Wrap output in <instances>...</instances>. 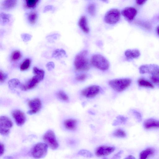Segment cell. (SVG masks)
<instances>
[{"mask_svg":"<svg viewBox=\"0 0 159 159\" xmlns=\"http://www.w3.org/2000/svg\"><path fill=\"white\" fill-rule=\"evenodd\" d=\"M120 13L117 9H113L108 11L104 17L105 22L108 24H113L116 23L119 20Z\"/></svg>","mask_w":159,"mask_h":159,"instance_id":"ba28073f","label":"cell"},{"mask_svg":"<svg viewBox=\"0 0 159 159\" xmlns=\"http://www.w3.org/2000/svg\"><path fill=\"white\" fill-rule=\"evenodd\" d=\"M122 15L128 20H132L137 14V10L134 7H127L121 11Z\"/></svg>","mask_w":159,"mask_h":159,"instance_id":"5bb4252c","label":"cell"},{"mask_svg":"<svg viewBox=\"0 0 159 159\" xmlns=\"http://www.w3.org/2000/svg\"><path fill=\"white\" fill-rule=\"evenodd\" d=\"M17 3V0H4L1 3V8L2 9L5 10H9L14 7Z\"/></svg>","mask_w":159,"mask_h":159,"instance_id":"2e32d148","label":"cell"},{"mask_svg":"<svg viewBox=\"0 0 159 159\" xmlns=\"http://www.w3.org/2000/svg\"><path fill=\"white\" fill-rule=\"evenodd\" d=\"M143 125L146 129L159 128V120L154 119H149L144 121Z\"/></svg>","mask_w":159,"mask_h":159,"instance_id":"9a60e30c","label":"cell"},{"mask_svg":"<svg viewBox=\"0 0 159 159\" xmlns=\"http://www.w3.org/2000/svg\"><path fill=\"white\" fill-rule=\"evenodd\" d=\"M0 155L1 156L2 155L4 151V146L3 144L0 143Z\"/></svg>","mask_w":159,"mask_h":159,"instance_id":"74e56055","label":"cell"},{"mask_svg":"<svg viewBox=\"0 0 159 159\" xmlns=\"http://www.w3.org/2000/svg\"><path fill=\"white\" fill-rule=\"evenodd\" d=\"M151 81L155 84H159V76L157 75H152L150 78Z\"/></svg>","mask_w":159,"mask_h":159,"instance_id":"d6a6232c","label":"cell"},{"mask_svg":"<svg viewBox=\"0 0 159 159\" xmlns=\"http://www.w3.org/2000/svg\"><path fill=\"white\" fill-rule=\"evenodd\" d=\"M141 74H149L152 75H157L159 71V66L156 64H150L141 66L139 68Z\"/></svg>","mask_w":159,"mask_h":159,"instance_id":"9c48e42d","label":"cell"},{"mask_svg":"<svg viewBox=\"0 0 159 159\" xmlns=\"http://www.w3.org/2000/svg\"><path fill=\"white\" fill-rule=\"evenodd\" d=\"M139 85L140 87L153 88L154 86L150 81L143 78L139 79L138 81Z\"/></svg>","mask_w":159,"mask_h":159,"instance_id":"44dd1931","label":"cell"},{"mask_svg":"<svg viewBox=\"0 0 159 159\" xmlns=\"http://www.w3.org/2000/svg\"><path fill=\"white\" fill-rule=\"evenodd\" d=\"M124 159H136L132 155H129L127 157H126Z\"/></svg>","mask_w":159,"mask_h":159,"instance_id":"b9f144b4","label":"cell"},{"mask_svg":"<svg viewBox=\"0 0 159 159\" xmlns=\"http://www.w3.org/2000/svg\"><path fill=\"white\" fill-rule=\"evenodd\" d=\"M131 83L130 79L124 78L113 80L109 81V84L114 90L120 92L129 86Z\"/></svg>","mask_w":159,"mask_h":159,"instance_id":"3957f363","label":"cell"},{"mask_svg":"<svg viewBox=\"0 0 159 159\" xmlns=\"http://www.w3.org/2000/svg\"><path fill=\"white\" fill-rule=\"evenodd\" d=\"M134 112L135 114V115H136V117L138 119H139V120L141 119V115L139 112L136 111H134Z\"/></svg>","mask_w":159,"mask_h":159,"instance_id":"ab89813d","label":"cell"},{"mask_svg":"<svg viewBox=\"0 0 159 159\" xmlns=\"http://www.w3.org/2000/svg\"><path fill=\"white\" fill-rule=\"evenodd\" d=\"M48 148V146L45 143H37L33 147L31 154L33 157L36 159L43 158L47 154Z\"/></svg>","mask_w":159,"mask_h":159,"instance_id":"5b68a950","label":"cell"},{"mask_svg":"<svg viewBox=\"0 0 159 159\" xmlns=\"http://www.w3.org/2000/svg\"><path fill=\"white\" fill-rule=\"evenodd\" d=\"M7 75L3 73L2 70L0 71V82L1 83L3 82L6 79Z\"/></svg>","mask_w":159,"mask_h":159,"instance_id":"e575fe53","label":"cell"},{"mask_svg":"<svg viewBox=\"0 0 159 159\" xmlns=\"http://www.w3.org/2000/svg\"><path fill=\"white\" fill-rule=\"evenodd\" d=\"M102 159H108L107 157H104Z\"/></svg>","mask_w":159,"mask_h":159,"instance_id":"f6af8a7d","label":"cell"},{"mask_svg":"<svg viewBox=\"0 0 159 159\" xmlns=\"http://www.w3.org/2000/svg\"><path fill=\"white\" fill-rule=\"evenodd\" d=\"M9 87L11 89L16 88L20 86V84L19 81L16 79H13L9 80L8 82Z\"/></svg>","mask_w":159,"mask_h":159,"instance_id":"4316f807","label":"cell"},{"mask_svg":"<svg viewBox=\"0 0 159 159\" xmlns=\"http://www.w3.org/2000/svg\"><path fill=\"white\" fill-rule=\"evenodd\" d=\"M43 139L45 143L52 149H56L58 147L55 134L52 130H48L44 134Z\"/></svg>","mask_w":159,"mask_h":159,"instance_id":"8992f818","label":"cell"},{"mask_svg":"<svg viewBox=\"0 0 159 159\" xmlns=\"http://www.w3.org/2000/svg\"><path fill=\"white\" fill-rule=\"evenodd\" d=\"M76 124V120L72 119H67L64 122V125L65 128L70 130H73L75 129Z\"/></svg>","mask_w":159,"mask_h":159,"instance_id":"ffe728a7","label":"cell"},{"mask_svg":"<svg viewBox=\"0 0 159 159\" xmlns=\"http://www.w3.org/2000/svg\"><path fill=\"white\" fill-rule=\"evenodd\" d=\"M38 18V14L36 11H32L30 12L28 15V20L31 25L35 24Z\"/></svg>","mask_w":159,"mask_h":159,"instance_id":"7402d4cb","label":"cell"},{"mask_svg":"<svg viewBox=\"0 0 159 159\" xmlns=\"http://www.w3.org/2000/svg\"><path fill=\"white\" fill-rule=\"evenodd\" d=\"M157 75L159 76V71H158V73H157Z\"/></svg>","mask_w":159,"mask_h":159,"instance_id":"ee69618b","label":"cell"},{"mask_svg":"<svg viewBox=\"0 0 159 159\" xmlns=\"http://www.w3.org/2000/svg\"><path fill=\"white\" fill-rule=\"evenodd\" d=\"M91 62L94 66L102 70H107L109 66L108 60L104 57L99 54L93 55L91 58Z\"/></svg>","mask_w":159,"mask_h":159,"instance_id":"277c9868","label":"cell"},{"mask_svg":"<svg viewBox=\"0 0 159 159\" xmlns=\"http://www.w3.org/2000/svg\"><path fill=\"white\" fill-rule=\"evenodd\" d=\"M10 17V15L6 14L3 13H1L0 14L1 19L2 20L3 23H7L9 21Z\"/></svg>","mask_w":159,"mask_h":159,"instance_id":"4dcf8cb0","label":"cell"},{"mask_svg":"<svg viewBox=\"0 0 159 159\" xmlns=\"http://www.w3.org/2000/svg\"><path fill=\"white\" fill-rule=\"evenodd\" d=\"M154 150L152 148H148L142 151L140 153L139 159H147L150 156L153 155Z\"/></svg>","mask_w":159,"mask_h":159,"instance_id":"d6986e66","label":"cell"},{"mask_svg":"<svg viewBox=\"0 0 159 159\" xmlns=\"http://www.w3.org/2000/svg\"><path fill=\"white\" fill-rule=\"evenodd\" d=\"M52 6H48L45 7L44 10V11H47L51 9L52 8Z\"/></svg>","mask_w":159,"mask_h":159,"instance_id":"60d3db41","label":"cell"},{"mask_svg":"<svg viewBox=\"0 0 159 159\" xmlns=\"http://www.w3.org/2000/svg\"><path fill=\"white\" fill-rule=\"evenodd\" d=\"M88 10L89 13L91 15L93 16L95 15V5L91 4L89 5Z\"/></svg>","mask_w":159,"mask_h":159,"instance_id":"1f68e13d","label":"cell"},{"mask_svg":"<svg viewBox=\"0 0 159 159\" xmlns=\"http://www.w3.org/2000/svg\"><path fill=\"white\" fill-rule=\"evenodd\" d=\"M157 32L158 34V35H159V26H158L157 28Z\"/></svg>","mask_w":159,"mask_h":159,"instance_id":"7bdbcfd3","label":"cell"},{"mask_svg":"<svg viewBox=\"0 0 159 159\" xmlns=\"http://www.w3.org/2000/svg\"><path fill=\"white\" fill-rule=\"evenodd\" d=\"M30 63L31 60L30 59H25L20 65V70L24 71L27 70L30 66Z\"/></svg>","mask_w":159,"mask_h":159,"instance_id":"484cf974","label":"cell"},{"mask_svg":"<svg viewBox=\"0 0 159 159\" xmlns=\"http://www.w3.org/2000/svg\"><path fill=\"white\" fill-rule=\"evenodd\" d=\"M74 64L75 69L78 71H86L89 69L90 65L86 51H83L76 56Z\"/></svg>","mask_w":159,"mask_h":159,"instance_id":"7a4b0ae2","label":"cell"},{"mask_svg":"<svg viewBox=\"0 0 159 159\" xmlns=\"http://www.w3.org/2000/svg\"><path fill=\"white\" fill-rule=\"evenodd\" d=\"M115 149L114 147L102 146L97 148L95 153L98 157L107 156L113 152Z\"/></svg>","mask_w":159,"mask_h":159,"instance_id":"7c38bea8","label":"cell"},{"mask_svg":"<svg viewBox=\"0 0 159 159\" xmlns=\"http://www.w3.org/2000/svg\"><path fill=\"white\" fill-rule=\"evenodd\" d=\"M46 66L48 70H51L54 68V64L52 62H49L47 63Z\"/></svg>","mask_w":159,"mask_h":159,"instance_id":"d590c367","label":"cell"},{"mask_svg":"<svg viewBox=\"0 0 159 159\" xmlns=\"http://www.w3.org/2000/svg\"><path fill=\"white\" fill-rule=\"evenodd\" d=\"M33 72L35 75L24 84H20L19 87L22 90H27L34 88L42 80L44 76V72L42 69L34 67Z\"/></svg>","mask_w":159,"mask_h":159,"instance_id":"6da1fadb","label":"cell"},{"mask_svg":"<svg viewBox=\"0 0 159 159\" xmlns=\"http://www.w3.org/2000/svg\"><path fill=\"white\" fill-rule=\"evenodd\" d=\"M28 104L30 109L27 113L29 115L36 113L40 110L41 107V101L38 98L30 100Z\"/></svg>","mask_w":159,"mask_h":159,"instance_id":"8fae6325","label":"cell"},{"mask_svg":"<svg viewBox=\"0 0 159 159\" xmlns=\"http://www.w3.org/2000/svg\"><path fill=\"white\" fill-rule=\"evenodd\" d=\"M13 123L8 117L2 116L0 118V133L3 135H8L12 127Z\"/></svg>","mask_w":159,"mask_h":159,"instance_id":"52a82bcc","label":"cell"},{"mask_svg":"<svg viewBox=\"0 0 159 159\" xmlns=\"http://www.w3.org/2000/svg\"><path fill=\"white\" fill-rule=\"evenodd\" d=\"M126 57L129 59H133L138 58L140 55V51L138 49H128L125 52Z\"/></svg>","mask_w":159,"mask_h":159,"instance_id":"ac0fdd59","label":"cell"},{"mask_svg":"<svg viewBox=\"0 0 159 159\" xmlns=\"http://www.w3.org/2000/svg\"><path fill=\"white\" fill-rule=\"evenodd\" d=\"M25 1V7L28 8H32L35 7L39 1V0H26Z\"/></svg>","mask_w":159,"mask_h":159,"instance_id":"cb8c5ba5","label":"cell"},{"mask_svg":"<svg viewBox=\"0 0 159 159\" xmlns=\"http://www.w3.org/2000/svg\"><path fill=\"white\" fill-rule=\"evenodd\" d=\"M100 91L99 86L95 85H92L83 89L81 92V94L86 98H92L97 95Z\"/></svg>","mask_w":159,"mask_h":159,"instance_id":"30bf717a","label":"cell"},{"mask_svg":"<svg viewBox=\"0 0 159 159\" xmlns=\"http://www.w3.org/2000/svg\"><path fill=\"white\" fill-rule=\"evenodd\" d=\"M122 152L123 151H120L114 155L111 159H120V155Z\"/></svg>","mask_w":159,"mask_h":159,"instance_id":"8d00e7d4","label":"cell"},{"mask_svg":"<svg viewBox=\"0 0 159 159\" xmlns=\"http://www.w3.org/2000/svg\"><path fill=\"white\" fill-rule=\"evenodd\" d=\"M66 53L65 51L62 49H57L53 52L52 57L56 59H59L65 56Z\"/></svg>","mask_w":159,"mask_h":159,"instance_id":"603a6c76","label":"cell"},{"mask_svg":"<svg viewBox=\"0 0 159 159\" xmlns=\"http://www.w3.org/2000/svg\"><path fill=\"white\" fill-rule=\"evenodd\" d=\"M78 153L79 155L85 157L91 158L93 157L92 154L87 150H81L78 152Z\"/></svg>","mask_w":159,"mask_h":159,"instance_id":"f1b7e54d","label":"cell"},{"mask_svg":"<svg viewBox=\"0 0 159 159\" xmlns=\"http://www.w3.org/2000/svg\"><path fill=\"white\" fill-rule=\"evenodd\" d=\"M58 97L64 101H67L68 99L67 95L62 91H60L57 93Z\"/></svg>","mask_w":159,"mask_h":159,"instance_id":"f546056e","label":"cell"},{"mask_svg":"<svg viewBox=\"0 0 159 159\" xmlns=\"http://www.w3.org/2000/svg\"><path fill=\"white\" fill-rule=\"evenodd\" d=\"M86 75L84 74H82L77 75L75 78L76 80L79 81H83L86 78Z\"/></svg>","mask_w":159,"mask_h":159,"instance_id":"836d02e7","label":"cell"},{"mask_svg":"<svg viewBox=\"0 0 159 159\" xmlns=\"http://www.w3.org/2000/svg\"><path fill=\"white\" fill-rule=\"evenodd\" d=\"M12 115L18 125L21 126L25 123L26 120L25 116L21 111L15 110L12 111Z\"/></svg>","mask_w":159,"mask_h":159,"instance_id":"4fadbf2b","label":"cell"},{"mask_svg":"<svg viewBox=\"0 0 159 159\" xmlns=\"http://www.w3.org/2000/svg\"><path fill=\"white\" fill-rule=\"evenodd\" d=\"M78 25L80 28L84 33H88L89 32V30L85 16H83L80 17Z\"/></svg>","mask_w":159,"mask_h":159,"instance_id":"e0dca14e","label":"cell"},{"mask_svg":"<svg viewBox=\"0 0 159 159\" xmlns=\"http://www.w3.org/2000/svg\"><path fill=\"white\" fill-rule=\"evenodd\" d=\"M146 1L144 0H138L136 1V3L139 5H142L144 4Z\"/></svg>","mask_w":159,"mask_h":159,"instance_id":"f35d334b","label":"cell"},{"mask_svg":"<svg viewBox=\"0 0 159 159\" xmlns=\"http://www.w3.org/2000/svg\"><path fill=\"white\" fill-rule=\"evenodd\" d=\"M20 52L18 50L13 51L11 53L10 59L13 61H16L18 60L21 57Z\"/></svg>","mask_w":159,"mask_h":159,"instance_id":"d4e9b609","label":"cell"},{"mask_svg":"<svg viewBox=\"0 0 159 159\" xmlns=\"http://www.w3.org/2000/svg\"><path fill=\"white\" fill-rule=\"evenodd\" d=\"M113 135L114 136L118 138H124L126 136L125 132L121 129H118L116 130L113 133Z\"/></svg>","mask_w":159,"mask_h":159,"instance_id":"83f0119b","label":"cell"}]
</instances>
